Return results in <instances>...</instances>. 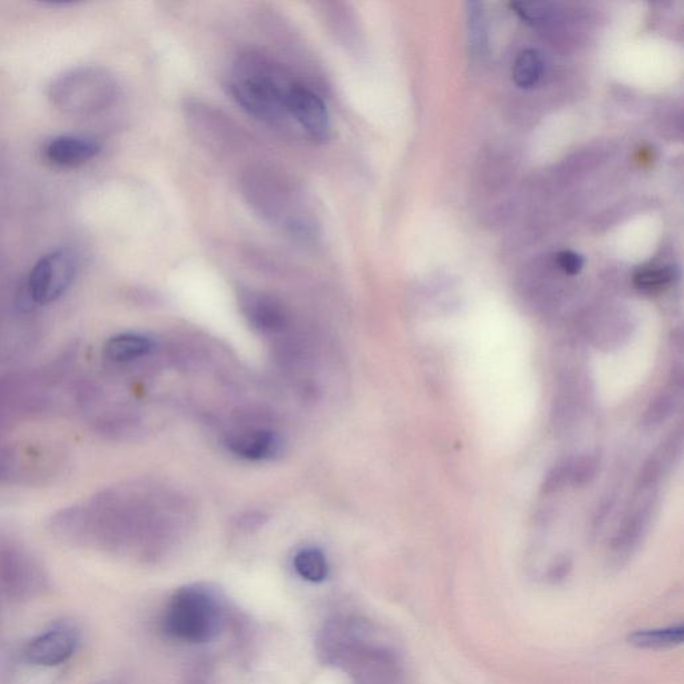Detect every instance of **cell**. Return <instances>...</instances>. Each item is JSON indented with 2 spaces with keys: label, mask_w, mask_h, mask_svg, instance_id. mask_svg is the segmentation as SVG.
I'll list each match as a JSON object with an SVG mask.
<instances>
[{
  "label": "cell",
  "mask_w": 684,
  "mask_h": 684,
  "mask_svg": "<svg viewBox=\"0 0 684 684\" xmlns=\"http://www.w3.org/2000/svg\"><path fill=\"white\" fill-rule=\"evenodd\" d=\"M242 189L250 206L281 232L304 241L316 237L318 222L308 194L281 170L252 167Z\"/></svg>",
  "instance_id": "6da1fadb"
},
{
  "label": "cell",
  "mask_w": 684,
  "mask_h": 684,
  "mask_svg": "<svg viewBox=\"0 0 684 684\" xmlns=\"http://www.w3.org/2000/svg\"><path fill=\"white\" fill-rule=\"evenodd\" d=\"M297 79L258 54L242 55L229 79L230 94L249 115L274 129L294 131L288 110L290 87Z\"/></svg>",
  "instance_id": "7a4b0ae2"
},
{
  "label": "cell",
  "mask_w": 684,
  "mask_h": 684,
  "mask_svg": "<svg viewBox=\"0 0 684 684\" xmlns=\"http://www.w3.org/2000/svg\"><path fill=\"white\" fill-rule=\"evenodd\" d=\"M118 97V83L109 71L82 66L51 82L49 98L55 109L71 117H91L109 109Z\"/></svg>",
  "instance_id": "3957f363"
},
{
  "label": "cell",
  "mask_w": 684,
  "mask_h": 684,
  "mask_svg": "<svg viewBox=\"0 0 684 684\" xmlns=\"http://www.w3.org/2000/svg\"><path fill=\"white\" fill-rule=\"evenodd\" d=\"M221 611L216 598L206 588H181L171 598L163 618V628L171 638L204 643L220 631Z\"/></svg>",
  "instance_id": "277c9868"
},
{
  "label": "cell",
  "mask_w": 684,
  "mask_h": 684,
  "mask_svg": "<svg viewBox=\"0 0 684 684\" xmlns=\"http://www.w3.org/2000/svg\"><path fill=\"white\" fill-rule=\"evenodd\" d=\"M77 270L78 260L73 250L61 248L47 253L31 270V298L41 305L59 300L73 285Z\"/></svg>",
  "instance_id": "5b68a950"
},
{
  "label": "cell",
  "mask_w": 684,
  "mask_h": 684,
  "mask_svg": "<svg viewBox=\"0 0 684 684\" xmlns=\"http://www.w3.org/2000/svg\"><path fill=\"white\" fill-rule=\"evenodd\" d=\"M290 119L297 131L314 142H325L332 134V119L320 95L305 83L296 81L288 95Z\"/></svg>",
  "instance_id": "8992f818"
},
{
  "label": "cell",
  "mask_w": 684,
  "mask_h": 684,
  "mask_svg": "<svg viewBox=\"0 0 684 684\" xmlns=\"http://www.w3.org/2000/svg\"><path fill=\"white\" fill-rule=\"evenodd\" d=\"M78 636L70 628L59 627L39 635L29 644L26 658L35 666L54 667L69 660L77 648Z\"/></svg>",
  "instance_id": "52a82bcc"
},
{
  "label": "cell",
  "mask_w": 684,
  "mask_h": 684,
  "mask_svg": "<svg viewBox=\"0 0 684 684\" xmlns=\"http://www.w3.org/2000/svg\"><path fill=\"white\" fill-rule=\"evenodd\" d=\"M229 451L250 461L270 460L281 451L282 441L276 432L265 428H244L229 433Z\"/></svg>",
  "instance_id": "ba28073f"
},
{
  "label": "cell",
  "mask_w": 684,
  "mask_h": 684,
  "mask_svg": "<svg viewBox=\"0 0 684 684\" xmlns=\"http://www.w3.org/2000/svg\"><path fill=\"white\" fill-rule=\"evenodd\" d=\"M241 308L250 324L261 332H280L288 324V310L270 294L246 292L241 297Z\"/></svg>",
  "instance_id": "9c48e42d"
},
{
  "label": "cell",
  "mask_w": 684,
  "mask_h": 684,
  "mask_svg": "<svg viewBox=\"0 0 684 684\" xmlns=\"http://www.w3.org/2000/svg\"><path fill=\"white\" fill-rule=\"evenodd\" d=\"M102 147L93 138L78 135H61L45 146V157L54 166L78 167L85 165L101 153Z\"/></svg>",
  "instance_id": "30bf717a"
},
{
  "label": "cell",
  "mask_w": 684,
  "mask_h": 684,
  "mask_svg": "<svg viewBox=\"0 0 684 684\" xmlns=\"http://www.w3.org/2000/svg\"><path fill=\"white\" fill-rule=\"evenodd\" d=\"M151 349L153 341L145 334L121 333L106 341L103 355L114 363H127L149 355Z\"/></svg>",
  "instance_id": "8fae6325"
},
{
  "label": "cell",
  "mask_w": 684,
  "mask_h": 684,
  "mask_svg": "<svg viewBox=\"0 0 684 684\" xmlns=\"http://www.w3.org/2000/svg\"><path fill=\"white\" fill-rule=\"evenodd\" d=\"M628 643L640 650H664L682 646L684 642V626L654 628V630H639L628 635Z\"/></svg>",
  "instance_id": "7c38bea8"
},
{
  "label": "cell",
  "mask_w": 684,
  "mask_h": 684,
  "mask_svg": "<svg viewBox=\"0 0 684 684\" xmlns=\"http://www.w3.org/2000/svg\"><path fill=\"white\" fill-rule=\"evenodd\" d=\"M544 61L538 50L522 51L513 65V81L522 89H531L542 78Z\"/></svg>",
  "instance_id": "4fadbf2b"
},
{
  "label": "cell",
  "mask_w": 684,
  "mask_h": 684,
  "mask_svg": "<svg viewBox=\"0 0 684 684\" xmlns=\"http://www.w3.org/2000/svg\"><path fill=\"white\" fill-rule=\"evenodd\" d=\"M675 274L671 265L642 266L634 274V285L643 293H659L674 282Z\"/></svg>",
  "instance_id": "5bb4252c"
},
{
  "label": "cell",
  "mask_w": 684,
  "mask_h": 684,
  "mask_svg": "<svg viewBox=\"0 0 684 684\" xmlns=\"http://www.w3.org/2000/svg\"><path fill=\"white\" fill-rule=\"evenodd\" d=\"M294 568L302 579L312 583H321L328 578V562L325 555L317 548H305L294 558Z\"/></svg>",
  "instance_id": "9a60e30c"
},
{
  "label": "cell",
  "mask_w": 684,
  "mask_h": 684,
  "mask_svg": "<svg viewBox=\"0 0 684 684\" xmlns=\"http://www.w3.org/2000/svg\"><path fill=\"white\" fill-rule=\"evenodd\" d=\"M675 409V399L668 393L656 397L643 416L642 424L646 431L659 428L672 415Z\"/></svg>",
  "instance_id": "2e32d148"
},
{
  "label": "cell",
  "mask_w": 684,
  "mask_h": 684,
  "mask_svg": "<svg viewBox=\"0 0 684 684\" xmlns=\"http://www.w3.org/2000/svg\"><path fill=\"white\" fill-rule=\"evenodd\" d=\"M598 465V459L594 455H582L568 460V481L579 487L590 484L598 472Z\"/></svg>",
  "instance_id": "e0dca14e"
},
{
  "label": "cell",
  "mask_w": 684,
  "mask_h": 684,
  "mask_svg": "<svg viewBox=\"0 0 684 684\" xmlns=\"http://www.w3.org/2000/svg\"><path fill=\"white\" fill-rule=\"evenodd\" d=\"M511 9L519 15L523 21L531 23V25H538L546 21L550 11L547 9L546 3L535 2H515L511 3Z\"/></svg>",
  "instance_id": "ac0fdd59"
},
{
  "label": "cell",
  "mask_w": 684,
  "mask_h": 684,
  "mask_svg": "<svg viewBox=\"0 0 684 684\" xmlns=\"http://www.w3.org/2000/svg\"><path fill=\"white\" fill-rule=\"evenodd\" d=\"M556 264L563 270L564 273L575 276L582 272L584 266V258L580 254L572 252V250H562L555 256Z\"/></svg>",
  "instance_id": "d6986e66"
},
{
  "label": "cell",
  "mask_w": 684,
  "mask_h": 684,
  "mask_svg": "<svg viewBox=\"0 0 684 684\" xmlns=\"http://www.w3.org/2000/svg\"><path fill=\"white\" fill-rule=\"evenodd\" d=\"M567 481L568 467L566 461V463L556 465V467L552 469L550 473H548L542 487L543 492L547 493V495H551V493H554L558 491L559 488H562V485L567 483Z\"/></svg>",
  "instance_id": "ffe728a7"
}]
</instances>
